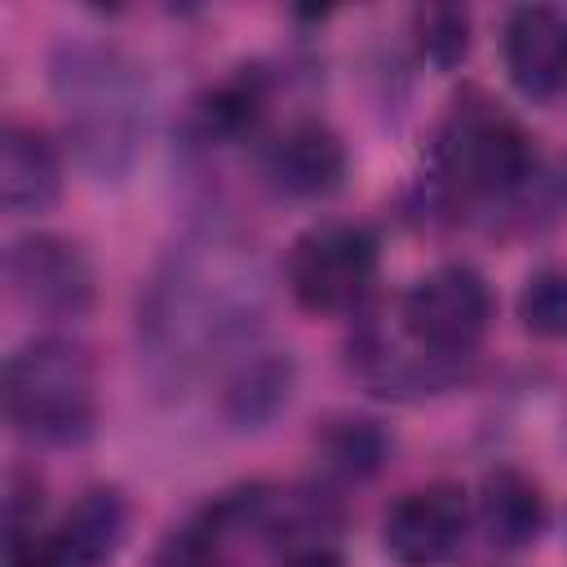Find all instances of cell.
I'll use <instances>...</instances> for the list:
<instances>
[{
  "instance_id": "obj_1",
  "label": "cell",
  "mask_w": 567,
  "mask_h": 567,
  "mask_svg": "<svg viewBox=\"0 0 567 567\" xmlns=\"http://www.w3.org/2000/svg\"><path fill=\"white\" fill-rule=\"evenodd\" d=\"M53 93L66 137L97 182H124L146 146L151 93L142 66L102 40H71L53 53Z\"/></svg>"
},
{
  "instance_id": "obj_2",
  "label": "cell",
  "mask_w": 567,
  "mask_h": 567,
  "mask_svg": "<svg viewBox=\"0 0 567 567\" xmlns=\"http://www.w3.org/2000/svg\"><path fill=\"white\" fill-rule=\"evenodd\" d=\"M213 244L182 248L168 270L151 288L146 306V341L151 354L164 363H190L208 354V346H226L230 337L248 332V301L257 288V275L244 266H230V257L208 252Z\"/></svg>"
},
{
  "instance_id": "obj_3",
  "label": "cell",
  "mask_w": 567,
  "mask_h": 567,
  "mask_svg": "<svg viewBox=\"0 0 567 567\" xmlns=\"http://www.w3.org/2000/svg\"><path fill=\"white\" fill-rule=\"evenodd\" d=\"M4 416L44 447L84 443L97 425V372L80 341L35 337L4 363Z\"/></svg>"
},
{
  "instance_id": "obj_4",
  "label": "cell",
  "mask_w": 567,
  "mask_h": 567,
  "mask_svg": "<svg viewBox=\"0 0 567 567\" xmlns=\"http://www.w3.org/2000/svg\"><path fill=\"white\" fill-rule=\"evenodd\" d=\"M439 164L465 195H509L532 177L536 151L514 115L492 102H470L443 124Z\"/></svg>"
},
{
  "instance_id": "obj_5",
  "label": "cell",
  "mask_w": 567,
  "mask_h": 567,
  "mask_svg": "<svg viewBox=\"0 0 567 567\" xmlns=\"http://www.w3.org/2000/svg\"><path fill=\"white\" fill-rule=\"evenodd\" d=\"M377 239L354 221L310 226L288 252V292L310 315H346L377 284Z\"/></svg>"
},
{
  "instance_id": "obj_6",
  "label": "cell",
  "mask_w": 567,
  "mask_h": 567,
  "mask_svg": "<svg viewBox=\"0 0 567 567\" xmlns=\"http://www.w3.org/2000/svg\"><path fill=\"white\" fill-rule=\"evenodd\" d=\"M399 323L421 354L439 363L465 359L492 323V288L474 266L447 261L403 292Z\"/></svg>"
},
{
  "instance_id": "obj_7",
  "label": "cell",
  "mask_w": 567,
  "mask_h": 567,
  "mask_svg": "<svg viewBox=\"0 0 567 567\" xmlns=\"http://www.w3.org/2000/svg\"><path fill=\"white\" fill-rule=\"evenodd\" d=\"M4 279L22 310L53 323H75L93 306V266L62 235L35 230L13 239L4 248Z\"/></svg>"
},
{
  "instance_id": "obj_8",
  "label": "cell",
  "mask_w": 567,
  "mask_h": 567,
  "mask_svg": "<svg viewBox=\"0 0 567 567\" xmlns=\"http://www.w3.org/2000/svg\"><path fill=\"white\" fill-rule=\"evenodd\" d=\"M470 527V505L456 483H425L403 492L381 523V545L399 567H443Z\"/></svg>"
},
{
  "instance_id": "obj_9",
  "label": "cell",
  "mask_w": 567,
  "mask_h": 567,
  "mask_svg": "<svg viewBox=\"0 0 567 567\" xmlns=\"http://www.w3.org/2000/svg\"><path fill=\"white\" fill-rule=\"evenodd\" d=\"M266 182L288 199H319L346 177V146L323 120H292L261 155Z\"/></svg>"
},
{
  "instance_id": "obj_10",
  "label": "cell",
  "mask_w": 567,
  "mask_h": 567,
  "mask_svg": "<svg viewBox=\"0 0 567 567\" xmlns=\"http://www.w3.org/2000/svg\"><path fill=\"white\" fill-rule=\"evenodd\" d=\"M128 532V505L115 487H89L44 540H31L40 567H102Z\"/></svg>"
},
{
  "instance_id": "obj_11",
  "label": "cell",
  "mask_w": 567,
  "mask_h": 567,
  "mask_svg": "<svg viewBox=\"0 0 567 567\" xmlns=\"http://www.w3.org/2000/svg\"><path fill=\"white\" fill-rule=\"evenodd\" d=\"M505 71L523 97L549 102L567 89V13L523 4L505 22Z\"/></svg>"
},
{
  "instance_id": "obj_12",
  "label": "cell",
  "mask_w": 567,
  "mask_h": 567,
  "mask_svg": "<svg viewBox=\"0 0 567 567\" xmlns=\"http://www.w3.org/2000/svg\"><path fill=\"white\" fill-rule=\"evenodd\" d=\"M62 195V164L53 142L31 124H4L0 133V204L13 217L53 208Z\"/></svg>"
},
{
  "instance_id": "obj_13",
  "label": "cell",
  "mask_w": 567,
  "mask_h": 567,
  "mask_svg": "<svg viewBox=\"0 0 567 567\" xmlns=\"http://www.w3.org/2000/svg\"><path fill=\"white\" fill-rule=\"evenodd\" d=\"M478 523L496 549H527L549 523L545 492L523 470L501 465L478 487Z\"/></svg>"
},
{
  "instance_id": "obj_14",
  "label": "cell",
  "mask_w": 567,
  "mask_h": 567,
  "mask_svg": "<svg viewBox=\"0 0 567 567\" xmlns=\"http://www.w3.org/2000/svg\"><path fill=\"white\" fill-rule=\"evenodd\" d=\"M288 385H292V359L288 354L248 350L226 377V390H221L226 416L235 425H257L288 403Z\"/></svg>"
},
{
  "instance_id": "obj_15",
  "label": "cell",
  "mask_w": 567,
  "mask_h": 567,
  "mask_svg": "<svg viewBox=\"0 0 567 567\" xmlns=\"http://www.w3.org/2000/svg\"><path fill=\"white\" fill-rule=\"evenodd\" d=\"M266 111V84L257 71H244L226 84H217L204 102H199V120L208 133L217 137H239V133H252V124L261 120Z\"/></svg>"
},
{
  "instance_id": "obj_16",
  "label": "cell",
  "mask_w": 567,
  "mask_h": 567,
  "mask_svg": "<svg viewBox=\"0 0 567 567\" xmlns=\"http://www.w3.org/2000/svg\"><path fill=\"white\" fill-rule=\"evenodd\" d=\"M412 31L421 58L439 71H452L470 53V13L461 4H421L412 13Z\"/></svg>"
},
{
  "instance_id": "obj_17",
  "label": "cell",
  "mask_w": 567,
  "mask_h": 567,
  "mask_svg": "<svg viewBox=\"0 0 567 567\" xmlns=\"http://www.w3.org/2000/svg\"><path fill=\"white\" fill-rule=\"evenodd\" d=\"M518 319L532 337L567 341V270L563 266H545L527 275L518 292Z\"/></svg>"
},
{
  "instance_id": "obj_18",
  "label": "cell",
  "mask_w": 567,
  "mask_h": 567,
  "mask_svg": "<svg viewBox=\"0 0 567 567\" xmlns=\"http://www.w3.org/2000/svg\"><path fill=\"white\" fill-rule=\"evenodd\" d=\"M323 452H328V465L341 474H372L385 456V434L372 421L346 416L323 434Z\"/></svg>"
},
{
  "instance_id": "obj_19",
  "label": "cell",
  "mask_w": 567,
  "mask_h": 567,
  "mask_svg": "<svg viewBox=\"0 0 567 567\" xmlns=\"http://www.w3.org/2000/svg\"><path fill=\"white\" fill-rule=\"evenodd\" d=\"M284 567H341V554L328 540H292Z\"/></svg>"
}]
</instances>
